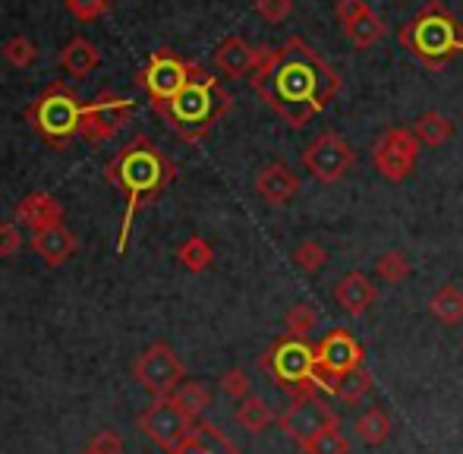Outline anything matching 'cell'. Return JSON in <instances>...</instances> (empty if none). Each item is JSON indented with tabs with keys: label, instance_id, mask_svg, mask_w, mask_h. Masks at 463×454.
Instances as JSON below:
<instances>
[{
	"label": "cell",
	"instance_id": "cell-37",
	"mask_svg": "<svg viewBox=\"0 0 463 454\" xmlns=\"http://www.w3.org/2000/svg\"><path fill=\"white\" fill-rule=\"evenodd\" d=\"M256 13L265 19V23L278 25L293 13V0H256Z\"/></svg>",
	"mask_w": 463,
	"mask_h": 454
},
{
	"label": "cell",
	"instance_id": "cell-16",
	"mask_svg": "<svg viewBox=\"0 0 463 454\" xmlns=\"http://www.w3.org/2000/svg\"><path fill=\"white\" fill-rule=\"evenodd\" d=\"M76 246H80L76 233L63 224H51V227H42V231H32V250L38 252V259H42L48 269H57V265L67 262V259L76 252Z\"/></svg>",
	"mask_w": 463,
	"mask_h": 454
},
{
	"label": "cell",
	"instance_id": "cell-38",
	"mask_svg": "<svg viewBox=\"0 0 463 454\" xmlns=\"http://www.w3.org/2000/svg\"><path fill=\"white\" fill-rule=\"evenodd\" d=\"M372 10V6L366 4V0H337V6H335V16H337V23L347 29V25H354L356 19H363L366 13Z\"/></svg>",
	"mask_w": 463,
	"mask_h": 454
},
{
	"label": "cell",
	"instance_id": "cell-28",
	"mask_svg": "<svg viewBox=\"0 0 463 454\" xmlns=\"http://www.w3.org/2000/svg\"><path fill=\"white\" fill-rule=\"evenodd\" d=\"M177 259H180V265H184L186 271L199 275V271H205L208 265L214 262V250H212V243H208V240L189 237V240H184V243L177 246Z\"/></svg>",
	"mask_w": 463,
	"mask_h": 454
},
{
	"label": "cell",
	"instance_id": "cell-35",
	"mask_svg": "<svg viewBox=\"0 0 463 454\" xmlns=\"http://www.w3.org/2000/svg\"><path fill=\"white\" fill-rule=\"evenodd\" d=\"M221 388H224L227 398L243 401V398H250L252 379H250V373H246V369H227V373L221 375Z\"/></svg>",
	"mask_w": 463,
	"mask_h": 454
},
{
	"label": "cell",
	"instance_id": "cell-12",
	"mask_svg": "<svg viewBox=\"0 0 463 454\" xmlns=\"http://www.w3.org/2000/svg\"><path fill=\"white\" fill-rule=\"evenodd\" d=\"M129 117H133V101H129L127 95L101 92L98 99H92L82 108L80 136L86 142H92V146H101V142L114 139V136L127 127Z\"/></svg>",
	"mask_w": 463,
	"mask_h": 454
},
{
	"label": "cell",
	"instance_id": "cell-22",
	"mask_svg": "<svg viewBox=\"0 0 463 454\" xmlns=\"http://www.w3.org/2000/svg\"><path fill=\"white\" fill-rule=\"evenodd\" d=\"M429 313H432L435 319L448 328L460 326L463 322V290L458 288V284H445V288H439L432 294V300H429Z\"/></svg>",
	"mask_w": 463,
	"mask_h": 454
},
{
	"label": "cell",
	"instance_id": "cell-18",
	"mask_svg": "<svg viewBox=\"0 0 463 454\" xmlns=\"http://www.w3.org/2000/svg\"><path fill=\"white\" fill-rule=\"evenodd\" d=\"M375 297H378L375 284H372L363 271H347V275L335 284V300L347 316H363L372 303H375Z\"/></svg>",
	"mask_w": 463,
	"mask_h": 454
},
{
	"label": "cell",
	"instance_id": "cell-20",
	"mask_svg": "<svg viewBox=\"0 0 463 454\" xmlns=\"http://www.w3.org/2000/svg\"><path fill=\"white\" fill-rule=\"evenodd\" d=\"M177 454H240V451H237V445H233L214 423L195 420L186 445Z\"/></svg>",
	"mask_w": 463,
	"mask_h": 454
},
{
	"label": "cell",
	"instance_id": "cell-30",
	"mask_svg": "<svg viewBox=\"0 0 463 454\" xmlns=\"http://www.w3.org/2000/svg\"><path fill=\"white\" fill-rule=\"evenodd\" d=\"M306 454H350V442L341 432V420H335L331 426H325L316 439L303 449Z\"/></svg>",
	"mask_w": 463,
	"mask_h": 454
},
{
	"label": "cell",
	"instance_id": "cell-13",
	"mask_svg": "<svg viewBox=\"0 0 463 454\" xmlns=\"http://www.w3.org/2000/svg\"><path fill=\"white\" fill-rule=\"evenodd\" d=\"M316 363H318L322 388L325 392H335V382L341 375L363 366V347L347 328H335V332H328L316 344Z\"/></svg>",
	"mask_w": 463,
	"mask_h": 454
},
{
	"label": "cell",
	"instance_id": "cell-31",
	"mask_svg": "<svg viewBox=\"0 0 463 454\" xmlns=\"http://www.w3.org/2000/svg\"><path fill=\"white\" fill-rule=\"evenodd\" d=\"M316 322H318V313L309 307V303H293L284 316V328L290 338H306V335L316 328Z\"/></svg>",
	"mask_w": 463,
	"mask_h": 454
},
{
	"label": "cell",
	"instance_id": "cell-14",
	"mask_svg": "<svg viewBox=\"0 0 463 454\" xmlns=\"http://www.w3.org/2000/svg\"><path fill=\"white\" fill-rule=\"evenodd\" d=\"M356 155L350 148V142L337 133H318L312 139V146L303 152V167L318 180V184H337L344 174L354 167Z\"/></svg>",
	"mask_w": 463,
	"mask_h": 454
},
{
	"label": "cell",
	"instance_id": "cell-3",
	"mask_svg": "<svg viewBox=\"0 0 463 454\" xmlns=\"http://www.w3.org/2000/svg\"><path fill=\"white\" fill-rule=\"evenodd\" d=\"M233 108V99L218 76H212L208 70H202L199 63H193V80L177 99H171L167 105H158L155 111L165 117L174 127V133L186 142H199L212 133V127L218 120H224L227 111Z\"/></svg>",
	"mask_w": 463,
	"mask_h": 454
},
{
	"label": "cell",
	"instance_id": "cell-19",
	"mask_svg": "<svg viewBox=\"0 0 463 454\" xmlns=\"http://www.w3.org/2000/svg\"><path fill=\"white\" fill-rule=\"evenodd\" d=\"M16 222L32 227V231L63 224V205L57 203L51 193H29V196L16 205Z\"/></svg>",
	"mask_w": 463,
	"mask_h": 454
},
{
	"label": "cell",
	"instance_id": "cell-4",
	"mask_svg": "<svg viewBox=\"0 0 463 454\" xmlns=\"http://www.w3.org/2000/svg\"><path fill=\"white\" fill-rule=\"evenodd\" d=\"M397 42L416 57L422 67L441 70L454 54L463 51V23L441 0H429L410 23L401 25Z\"/></svg>",
	"mask_w": 463,
	"mask_h": 454
},
{
	"label": "cell",
	"instance_id": "cell-33",
	"mask_svg": "<svg viewBox=\"0 0 463 454\" xmlns=\"http://www.w3.org/2000/svg\"><path fill=\"white\" fill-rule=\"evenodd\" d=\"M325 262H328V252H325V246L316 243V240H306V243H299L297 250H293V265H297L299 271H306V275L322 271Z\"/></svg>",
	"mask_w": 463,
	"mask_h": 454
},
{
	"label": "cell",
	"instance_id": "cell-7",
	"mask_svg": "<svg viewBox=\"0 0 463 454\" xmlns=\"http://www.w3.org/2000/svg\"><path fill=\"white\" fill-rule=\"evenodd\" d=\"M133 379L155 398H171L186 379V366L177 356V350L165 341H155L136 356Z\"/></svg>",
	"mask_w": 463,
	"mask_h": 454
},
{
	"label": "cell",
	"instance_id": "cell-25",
	"mask_svg": "<svg viewBox=\"0 0 463 454\" xmlns=\"http://www.w3.org/2000/svg\"><path fill=\"white\" fill-rule=\"evenodd\" d=\"M354 430H356V439H360V442L382 445L384 439L391 436V417L382 411V407H369L363 417H356Z\"/></svg>",
	"mask_w": 463,
	"mask_h": 454
},
{
	"label": "cell",
	"instance_id": "cell-23",
	"mask_svg": "<svg viewBox=\"0 0 463 454\" xmlns=\"http://www.w3.org/2000/svg\"><path fill=\"white\" fill-rule=\"evenodd\" d=\"M413 136L420 139V146H429V148L445 146V142L454 136V120L441 111H426L413 123Z\"/></svg>",
	"mask_w": 463,
	"mask_h": 454
},
{
	"label": "cell",
	"instance_id": "cell-39",
	"mask_svg": "<svg viewBox=\"0 0 463 454\" xmlns=\"http://www.w3.org/2000/svg\"><path fill=\"white\" fill-rule=\"evenodd\" d=\"M23 250V231L10 222H0V259H10Z\"/></svg>",
	"mask_w": 463,
	"mask_h": 454
},
{
	"label": "cell",
	"instance_id": "cell-9",
	"mask_svg": "<svg viewBox=\"0 0 463 454\" xmlns=\"http://www.w3.org/2000/svg\"><path fill=\"white\" fill-rule=\"evenodd\" d=\"M193 426L195 420L186 417L171 398H155V404H148L146 413L139 417V430L165 454H177L184 449Z\"/></svg>",
	"mask_w": 463,
	"mask_h": 454
},
{
	"label": "cell",
	"instance_id": "cell-6",
	"mask_svg": "<svg viewBox=\"0 0 463 454\" xmlns=\"http://www.w3.org/2000/svg\"><path fill=\"white\" fill-rule=\"evenodd\" d=\"M259 366L275 379V385L287 388L290 394L303 392H322V379H318V363L316 347L306 338H280L262 354Z\"/></svg>",
	"mask_w": 463,
	"mask_h": 454
},
{
	"label": "cell",
	"instance_id": "cell-11",
	"mask_svg": "<svg viewBox=\"0 0 463 454\" xmlns=\"http://www.w3.org/2000/svg\"><path fill=\"white\" fill-rule=\"evenodd\" d=\"M335 420H341V417H337V413L331 411L322 398H318V392H303V394H293L290 407L280 413L278 423H280V430H284L287 436L299 445V449H306V445H309L312 439L325 430V426L335 423Z\"/></svg>",
	"mask_w": 463,
	"mask_h": 454
},
{
	"label": "cell",
	"instance_id": "cell-29",
	"mask_svg": "<svg viewBox=\"0 0 463 454\" xmlns=\"http://www.w3.org/2000/svg\"><path fill=\"white\" fill-rule=\"evenodd\" d=\"M347 38L356 44V48H372V44H378L384 38V32H388V25L382 23V16H378L375 10H369L363 19H356L354 25H347Z\"/></svg>",
	"mask_w": 463,
	"mask_h": 454
},
{
	"label": "cell",
	"instance_id": "cell-15",
	"mask_svg": "<svg viewBox=\"0 0 463 454\" xmlns=\"http://www.w3.org/2000/svg\"><path fill=\"white\" fill-rule=\"evenodd\" d=\"M214 67H218L227 80H243V76H252L259 67V48H252L246 38L231 35L218 44V51H214Z\"/></svg>",
	"mask_w": 463,
	"mask_h": 454
},
{
	"label": "cell",
	"instance_id": "cell-41",
	"mask_svg": "<svg viewBox=\"0 0 463 454\" xmlns=\"http://www.w3.org/2000/svg\"><path fill=\"white\" fill-rule=\"evenodd\" d=\"M86 454H92V451H86Z\"/></svg>",
	"mask_w": 463,
	"mask_h": 454
},
{
	"label": "cell",
	"instance_id": "cell-1",
	"mask_svg": "<svg viewBox=\"0 0 463 454\" xmlns=\"http://www.w3.org/2000/svg\"><path fill=\"white\" fill-rule=\"evenodd\" d=\"M250 82L290 129H303L341 92V76L303 38H287L280 48H259V67Z\"/></svg>",
	"mask_w": 463,
	"mask_h": 454
},
{
	"label": "cell",
	"instance_id": "cell-36",
	"mask_svg": "<svg viewBox=\"0 0 463 454\" xmlns=\"http://www.w3.org/2000/svg\"><path fill=\"white\" fill-rule=\"evenodd\" d=\"M110 6V0H67L70 16H76L80 23H92V19L104 16Z\"/></svg>",
	"mask_w": 463,
	"mask_h": 454
},
{
	"label": "cell",
	"instance_id": "cell-21",
	"mask_svg": "<svg viewBox=\"0 0 463 454\" xmlns=\"http://www.w3.org/2000/svg\"><path fill=\"white\" fill-rule=\"evenodd\" d=\"M101 63V54L92 42L86 38H73L67 48L61 51V70L73 80H86L89 73H95V67Z\"/></svg>",
	"mask_w": 463,
	"mask_h": 454
},
{
	"label": "cell",
	"instance_id": "cell-32",
	"mask_svg": "<svg viewBox=\"0 0 463 454\" xmlns=\"http://www.w3.org/2000/svg\"><path fill=\"white\" fill-rule=\"evenodd\" d=\"M410 269H413V265H410V259L403 256L401 250H388L384 256H378V262H375V275L384 278L388 284H401L403 278L410 275Z\"/></svg>",
	"mask_w": 463,
	"mask_h": 454
},
{
	"label": "cell",
	"instance_id": "cell-24",
	"mask_svg": "<svg viewBox=\"0 0 463 454\" xmlns=\"http://www.w3.org/2000/svg\"><path fill=\"white\" fill-rule=\"evenodd\" d=\"M233 417H237V423L243 426L246 432H262L275 423V411H271L269 401L259 398V394H250V398L240 401Z\"/></svg>",
	"mask_w": 463,
	"mask_h": 454
},
{
	"label": "cell",
	"instance_id": "cell-26",
	"mask_svg": "<svg viewBox=\"0 0 463 454\" xmlns=\"http://www.w3.org/2000/svg\"><path fill=\"white\" fill-rule=\"evenodd\" d=\"M171 401L186 413V417L199 420L202 413H205V407L212 404V392H208L202 382H184V385L171 394Z\"/></svg>",
	"mask_w": 463,
	"mask_h": 454
},
{
	"label": "cell",
	"instance_id": "cell-17",
	"mask_svg": "<svg viewBox=\"0 0 463 454\" xmlns=\"http://www.w3.org/2000/svg\"><path fill=\"white\" fill-rule=\"evenodd\" d=\"M256 193L269 205H287L299 193V177L280 161H271L256 174Z\"/></svg>",
	"mask_w": 463,
	"mask_h": 454
},
{
	"label": "cell",
	"instance_id": "cell-27",
	"mask_svg": "<svg viewBox=\"0 0 463 454\" xmlns=\"http://www.w3.org/2000/svg\"><path fill=\"white\" fill-rule=\"evenodd\" d=\"M372 392V373H366V369H354V373L341 375V379L335 382V398L341 401V404H360L363 398Z\"/></svg>",
	"mask_w": 463,
	"mask_h": 454
},
{
	"label": "cell",
	"instance_id": "cell-5",
	"mask_svg": "<svg viewBox=\"0 0 463 454\" xmlns=\"http://www.w3.org/2000/svg\"><path fill=\"white\" fill-rule=\"evenodd\" d=\"M82 101L67 82H51L25 111L32 129L42 136L48 146L67 148L73 136H80L82 127Z\"/></svg>",
	"mask_w": 463,
	"mask_h": 454
},
{
	"label": "cell",
	"instance_id": "cell-10",
	"mask_svg": "<svg viewBox=\"0 0 463 454\" xmlns=\"http://www.w3.org/2000/svg\"><path fill=\"white\" fill-rule=\"evenodd\" d=\"M416 158H420V139L413 136V129L407 127H391L382 133V139L372 148V165L391 184H401L413 174Z\"/></svg>",
	"mask_w": 463,
	"mask_h": 454
},
{
	"label": "cell",
	"instance_id": "cell-2",
	"mask_svg": "<svg viewBox=\"0 0 463 454\" xmlns=\"http://www.w3.org/2000/svg\"><path fill=\"white\" fill-rule=\"evenodd\" d=\"M104 174H108V184L117 186L127 196V212H123L120 237H117V256H123L129 243V231H133L136 222V212L152 203L158 193H165L177 171H174L171 158L148 136H136L108 161Z\"/></svg>",
	"mask_w": 463,
	"mask_h": 454
},
{
	"label": "cell",
	"instance_id": "cell-34",
	"mask_svg": "<svg viewBox=\"0 0 463 454\" xmlns=\"http://www.w3.org/2000/svg\"><path fill=\"white\" fill-rule=\"evenodd\" d=\"M4 57H6V63H13V67L23 70V67H32V63L38 61V48L25 35H13L4 42Z\"/></svg>",
	"mask_w": 463,
	"mask_h": 454
},
{
	"label": "cell",
	"instance_id": "cell-8",
	"mask_svg": "<svg viewBox=\"0 0 463 454\" xmlns=\"http://www.w3.org/2000/svg\"><path fill=\"white\" fill-rule=\"evenodd\" d=\"M189 80H193V61L177 57L171 48L152 51V57H148L139 73V86L152 99V108L167 105L171 99H177L189 86Z\"/></svg>",
	"mask_w": 463,
	"mask_h": 454
},
{
	"label": "cell",
	"instance_id": "cell-40",
	"mask_svg": "<svg viewBox=\"0 0 463 454\" xmlns=\"http://www.w3.org/2000/svg\"><path fill=\"white\" fill-rule=\"evenodd\" d=\"M92 454H120L123 451V439L120 432L114 430H101L98 436H92V442H89V449Z\"/></svg>",
	"mask_w": 463,
	"mask_h": 454
}]
</instances>
